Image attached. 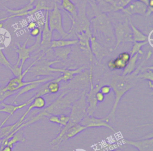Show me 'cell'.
Segmentation results:
<instances>
[{
  "instance_id": "obj_1",
  "label": "cell",
  "mask_w": 153,
  "mask_h": 151,
  "mask_svg": "<svg viewBox=\"0 0 153 151\" xmlns=\"http://www.w3.org/2000/svg\"><path fill=\"white\" fill-rule=\"evenodd\" d=\"M144 61L140 64V66L136 68L133 73L127 75H114L109 85L113 90L115 94L114 103L112 106L111 110L109 115L105 118V120L108 122L111 119H114L115 115V112L120 100L123 96L130 89H131L135 85L138 79L137 74L143 64Z\"/></svg>"
},
{
  "instance_id": "obj_2",
  "label": "cell",
  "mask_w": 153,
  "mask_h": 151,
  "mask_svg": "<svg viewBox=\"0 0 153 151\" xmlns=\"http://www.w3.org/2000/svg\"><path fill=\"white\" fill-rule=\"evenodd\" d=\"M76 92V90H66L63 92L60 96L51 104L45 107L42 111L45 116L48 117L51 115H60L63 113L66 110L69 109L72 103L77 100L81 95ZM65 114V113H63Z\"/></svg>"
},
{
  "instance_id": "obj_3",
  "label": "cell",
  "mask_w": 153,
  "mask_h": 151,
  "mask_svg": "<svg viewBox=\"0 0 153 151\" xmlns=\"http://www.w3.org/2000/svg\"><path fill=\"white\" fill-rule=\"evenodd\" d=\"M94 33L103 37L107 43L115 42V38L112 22L105 13H100L90 20Z\"/></svg>"
},
{
  "instance_id": "obj_4",
  "label": "cell",
  "mask_w": 153,
  "mask_h": 151,
  "mask_svg": "<svg viewBox=\"0 0 153 151\" xmlns=\"http://www.w3.org/2000/svg\"><path fill=\"white\" fill-rule=\"evenodd\" d=\"M45 54L42 53V54L39 56L32 63V66L30 67L28 72L31 73L33 76L39 77V76H54V73H62L65 67L63 68H55L51 67V65L61 62L59 60H48L46 59H43V56Z\"/></svg>"
},
{
  "instance_id": "obj_5",
  "label": "cell",
  "mask_w": 153,
  "mask_h": 151,
  "mask_svg": "<svg viewBox=\"0 0 153 151\" xmlns=\"http://www.w3.org/2000/svg\"><path fill=\"white\" fill-rule=\"evenodd\" d=\"M69 17L71 20L72 24L69 30L67 32L66 38H71L72 36L81 32H91L90 22L86 15L85 3H82L79 8L77 9V14L75 17Z\"/></svg>"
},
{
  "instance_id": "obj_6",
  "label": "cell",
  "mask_w": 153,
  "mask_h": 151,
  "mask_svg": "<svg viewBox=\"0 0 153 151\" xmlns=\"http://www.w3.org/2000/svg\"><path fill=\"white\" fill-rule=\"evenodd\" d=\"M85 93L86 90H83L81 92L80 97L72 103L70 107L71 113L69 115V121L65 126L63 127L66 130H68L73 125L79 123L86 115L87 103Z\"/></svg>"
},
{
  "instance_id": "obj_7",
  "label": "cell",
  "mask_w": 153,
  "mask_h": 151,
  "mask_svg": "<svg viewBox=\"0 0 153 151\" xmlns=\"http://www.w3.org/2000/svg\"><path fill=\"white\" fill-rule=\"evenodd\" d=\"M129 19L126 17L124 21H120L113 24L115 38V45L113 50H117L121 43L133 42L132 31L129 24Z\"/></svg>"
},
{
  "instance_id": "obj_8",
  "label": "cell",
  "mask_w": 153,
  "mask_h": 151,
  "mask_svg": "<svg viewBox=\"0 0 153 151\" xmlns=\"http://www.w3.org/2000/svg\"><path fill=\"white\" fill-rule=\"evenodd\" d=\"M93 69L91 65L90 70H82L81 72L75 75L74 77L69 81V82L65 86L61 87L62 90H79L86 88L93 83Z\"/></svg>"
},
{
  "instance_id": "obj_9",
  "label": "cell",
  "mask_w": 153,
  "mask_h": 151,
  "mask_svg": "<svg viewBox=\"0 0 153 151\" xmlns=\"http://www.w3.org/2000/svg\"><path fill=\"white\" fill-rule=\"evenodd\" d=\"M53 1V7L52 9L48 11V27L53 32L56 30L62 39L66 38L68 33L66 32L63 27L62 14L57 5V0Z\"/></svg>"
},
{
  "instance_id": "obj_10",
  "label": "cell",
  "mask_w": 153,
  "mask_h": 151,
  "mask_svg": "<svg viewBox=\"0 0 153 151\" xmlns=\"http://www.w3.org/2000/svg\"><path fill=\"white\" fill-rule=\"evenodd\" d=\"M48 11H45V23L41 33V43L40 47L36 53L42 51L43 53L47 54L51 50L50 49L51 42L53 38V32L50 30L48 27Z\"/></svg>"
},
{
  "instance_id": "obj_11",
  "label": "cell",
  "mask_w": 153,
  "mask_h": 151,
  "mask_svg": "<svg viewBox=\"0 0 153 151\" xmlns=\"http://www.w3.org/2000/svg\"><path fill=\"white\" fill-rule=\"evenodd\" d=\"M32 66V63L28 67L26 70H25L22 74L17 77H13L11 79H10L7 84L5 85V88L9 91L11 92H15L17 93L20 88L23 87L24 86L36 82L38 79L33 80V81H24L23 78L26 75V73H28V71L30 69V67Z\"/></svg>"
},
{
  "instance_id": "obj_12",
  "label": "cell",
  "mask_w": 153,
  "mask_h": 151,
  "mask_svg": "<svg viewBox=\"0 0 153 151\" xmlns=\"http://www.w3.org/2000/svg\"><path fill=\"white\" fill-rule=\"evenodd\" d=\"M100 85L97 84L94 86L93 84H90V90L87 93H85V100L88 106L86 109V115L93 116V113L97 109V101L96 99V93L99 91Z\"/></svg>"
},
{
  "instance_id": "obj_13",
  "label": "cell",
  "mask_w": 153,
  "mask_h": 151,
  "mask_svg": "<svg viewBox=\"0 0 153 151\" xmlns=\"http://www.w3.org/2000/svg\"><path fill=\"white\" fill-rule=\"evenodd\" d=\"M81 124L85 126L87 128H100L105 127L110 129L114 132H116L115 129L108 124V122L104 118H97L93 116H89L85 115L83 119L79 122Z\"/></svg>"
},
{
  "instance_id": "obj_14",
  "label": "cell",
  "mask_w": 153,
  "mask_h": 151,
  "mask_svg": "<svg viewBox=\"0 0 153 151\" xmlns=\"http://www.w3.org/2000/svg\"><path fill=\"white\" fill-rule=\"evenodd\" d=\"M92 35V32H81L75 35L77 38L76 39H78L77 44L79 45V48L88 57L91 63L93 60V55L90 48V39Z\"/></svg>"
},
{
  "instance_id": "obj_15",
  "label": "cell",
  "mask_w": 153,
  "mask_h": 151,
  "mask_svg": "<svg viewBox=\"0 0 153 151\" xmlns=\"http://www.w3.org/2000/svg\"><path fill=\"white\" fill-rule=\"evenodd\" d=\"M122 142L136 147L138 151H153V137L139 140L123 139Z\"/></svg>"
},
{
  "instance_id": "obj_16",
  "label": "cell",
  "mask_w": 153,
  "mask_h": 151,
  "mask_svg": "<svg viewBox=\"0 0 153 151\" xmlns=\"http://www.w3.org/2000/svg\"><path fill=\"white\" fill-rule=\"evenodd\" d=\"M146 8L147 5L143 2L136 0H132L122 10V11L128 15H145Z\"/></svg>"
},
{
  "instance_id": "obj_17",
  "label": "cell",
  "mask_w": 153,
  "mask_h": 151,
  "mask_svg": "<svg viewBox=\"0 0 153 151\" xmlns=\"http://www.w3.org/2000/svg\"><path fill=\"white\" fill-rule=\"evenodd\" d=\"M29 41V37L27 38L26 40L24 42L23 45H20L19 43L16 44V46L15 47V50L16 53H17L18 55V58L17 60V63H16V65L17 66H24L26 61L31 58L30 57V51L29 48L26 46L27 43Z\"/></svg>"
},
{
  "instance_id": "obj_18",
  "label": "cell",
  "mask_w": 153,
  "mask_h": 151,
  "mask_svg": "<svg viewBox=\"0 0 153 151\" xmlns=\"http://www.w3.org/2000/svg\"><path fill=\"white\" fill-rule=\"evenodd\" d=\"M90 48L92 55L95 56L98 62L101 63L104 57L107 54V51L97 41L96 36L92 35L90 39Z\"/></svg>"
},
{
  "instance_id": "obj_19",
  "label": "cell",
  "mask_w": 153,
  "mask_h": 151,
  "mask_svg": "<svg viewBox=\"0 0 153 151\" xmlns=\"http://www.w3.org/2000/svg\"><path fill=\"white\" fill-rule=\"evenodd\" d=\"M54 78V76H46L45 78H43L42 79H38L36 82L26 85L25 86H24L23 87H22V88H20L16 94H15V97L14 98V100L13 101V103L16 104V100L17 98L20 97L22 95H23L28 92H30L33 90L36 89L37 88H38L40 86V84H42L43 83L47 82L48 81H50L52 79H53Z\"/></svg>"
},
{
  "instance_id": "obj_20",
  "label": "cell",
  "mask_w": 153,
  "mask_h": 151,
  "mask_svg": "<svg viewBox=\"0 0 153 151\" xmlns=\"http://www.w3.org/2000/svg\"><path fill=\"white\" fill-rule=\"evenodd\" d=\"M33 97H32L30 98H29L26 101L22 103V104H7L5 103L4 101L1 102L0 103V105L2 106V108H0V112H3L7 113L10 117H11L12 115H14V113L17 112L19 110H20L27 105H29L31 101L33 100Z\"/></svg>"
},
{
  "instance_id": "obj_21",
  "label": "cell",
  "mask_w": 153,
  "mask_h": 151,
  "mask_svg": "<svg viewBox=\"0 0 153 151\" xmlns=\"http://www.w3.org/2000/svg\"><path fill=\"white\" fill-rule=\"evenodd\" d=\"M34 0H29L28 4L25 5L23 7H22L19 9H10L7 7H5L7 12L9 13L11 15L7 16L2 19V21L3 22L4 21L9 19H12V18H15V17H23L26 16V13L34 7Z\"/></svg>"
},
{
  "instance_id": "obj_22",
  "label": "cell",
  "mask_w": 153,
  "mask_h": 151,
  "mask_svg": "<svg viewBox=\"0 0 153 151\" xmlns=\"http://www.w3.org/2000/svg\"><path fill=\"white\" fill-rule=\"evenodd\" d=\"M32 97H33V99L31 101V103L29 104L27 109L18 120L21 124L23 123V121L25 119V118L29 115V113L33 109H42L44 108L46 106V101L42 96H38V97L32 96Z\"/></svg>"
},
{
  "instance_id": "obj_23",
  "label": "cell",
  "mask_w": 153,
  "mask_h": 151,
  "mask_svg": "<svg viewBox=\"0 0 153 151\" xmlns=\"http://www.w3.org/2000/svg\"><path fill=\"white\" fill-rule=\"evenodd\" d=\"M84 69H85L84 66H82L75 69H66L65 67L63 72L62 73V75L57 77L56 78H55V79L59 82H60L62 81L63 82L69 81L74 77L75 75L81 72Z\"/></svg>"
},
{
  "instance_id": "obj_24",
  "label": "cell",
  "mask_w": 153,
  "mask_h": 151,
  "mask_svg": "<svg viewBox=\"0 0 153 151\" xmlns=\"http://www.w3.org/2000/svg\"><path fill=\"white\" fill-rule=\"evenodd\" d=\"M87 128L85 126L81 124L80 123H77L73 125L68 129L66 133L63 135L62 138V142L66 141L69 138H73L74 137H75L81 132L83 131L84 130H86Z\"/></svg>"
},
{
  "instance_id": "obj_25",
  "label": "cell",
  "mask_w": 153,
  "mask_h": 151,
  "mask_svg": "<svg viewBox=\"0 0 153 151\" xmlns=\"http://www.w3.org/2000/svg\"><path fill=\"white\" fill-rule=\"evenodd\" d=\"M60 7L68 17H75L77 14V8L71 0H61Z\"/></svg>"
},
{
  "instance_id": "obj_26",
  "label": "cell",
  "mask_w": 153,
  "mask_h": 151,
  "mask_svg": "<svg viewBox=\"0 0 153 151\" xmlns=\"http://www.w3.org/2000/svg\"><path fill=\"white\" fill-rule=\"evenodd\" d=\"M78 42V39H60L57 40H52L51 42L50 50L55 48L60 47H66L74 45Z\"/></svg>"
},
{
  "instance_id": "obj_27",
  "label": "cell",
  "mask_w": 153,
  "mask_h": 151,
  "mask_svg": "<svg viewBox=\"0 0 153 151\" xmlns=\"http://www.w3.org/2000/svg\"><path fill=\"white\" fill-rule=\"evenodd\" d=\"M52 50H53L54 55L57 57V60H59L61 61H65L72 52V49L70 47L55 48Z\"/></svg>"
},
{
  "instance_id": "obj_28",
  "label": "cell",
  "mask_w": 153,
  "mask_h": 151,
  "mask_svg": "<svg viewBox=\"0 0 153 151\" xmlns=\"http://www.w3.org/2000/svg\"><path fill=\"white\" fill-rule=\"evenodd\" d=\"M129 24L132 31V38L133 42H144L148 41V36L143 34L139 29H137L131 23L130 19H129Z\"/></svg>"
},
{
  "instance_id": "obj_29",
  "label": "cell",
  "mask_w": 153,
  "mask_h": 151,
  "mask_svg": "<svg viewBox=\"0 0 153 151\" xmlns=\"http://www.w3.org/2000/svg\"><path fill=\"white\" fill-rule=\"evenodd\" d=\"M127 64L118 56L115 58H112L109 60L107 63L108 67L111 70L124 69Z\"/></svg>"
},
{
  "instance_id": "obj_30",
  "label": "cell",
  "mask_w": 153,
  "mask_h": 151,
  "mask_svg": "<svg viewBox=\"0 0 153 151\" xmlns=\"http://www.w3.org/2000/svg\"><path fill=\"white\" fill-rule=\"evenodd\" d=\"M26 141V138L24 135L23 130L22 129H20L18 130L17 132H16L7 141V145L11 146L12 147H14V146L19 142L23 143Z\"/></svg>"
},
{
  "instance_id": "obj_31",
  "label": "cell",
  "mask_w": 153,
  "mask_h": 151,
  "mask_svg": "<svg viewBox=\"0 0 153 151\" xmlns=\"http://www.w3.org/2000/svg\"><path fill=\"white\" fill-rule=\"evenodd\" d=\"M139 55V54L138 53H136L133 56H131L130 61L126 65V67L124 69V70H123L121 75L124 76V75H129L134 72V70L136 69V62L138 59Z\"/></svg>"
},
{
  "instance_id": "obj_32",
  "label": "cell",
  "mask_w": 153,
  "mask_h": 151,
  "mask_svg": "<svg viewBox=\"0 0 153 151\" xmlns=\"http://www.w3.org/2000/svg\"><path fill=\"white\" fill-rule=\"evenodd\" d=\"M138 79L148 80V81H153V73H152V66L145 67L140 69L139 73L137 75Z\"/></svg>"
},
{
  "instance_id": "obj_33",
  "label": "cell",
  "mask_w": 153,
  "mask_h": 151,
  "mask_svg": "<svg viewBox=\"0 0 153 151\" xmlns=\"http://www.w3.org/2000/svg\"><path fill=\"white\" fill-rule=\"evenodd\" d=\"M47 88L50 94H56L60 89V82L56 81L55 78H54L53 79L47 82Z\"/></svg>"
},
{
  "instance_id": "obj_34",
  "label": "cell",
  "mask_w": 153,
  "mask_h": 151,
  "mask_svg": "<svg viewBox=\"0 0 153 151\" xmlns=\"http://www.w3.org/2000/svg\"><path fill=\"white\" fill-rule=\"evenodd\" d=\"M133 45L131 47V50L129 53L131 56H133L136 53H138L139 54H143V53L141 50V48L143 46L146 45L148 43V41L144 42H133Z\"/></svg>"
},
{
  "instance_id": "obj_35",
  "label": "cell",
  "mask_w": 153,
  "mask_h": 151,
  "mask_svg": "<svg viewBox=\"0 0 153 151\" xmlns=\"http://www.w3.org/2000/svg\"><path fill=\"white\" fill-rule=\"evenodd\" d=\"M16 93L15 92H11L7 91L5 88V85H1L0 86V103L4 101V100L9 97L14 95Z\"/></svg>"
},
{
  "instance_id": "obj_36",
  "label": "cell",
  "mask_w": 153,
  "mask_h": 151,
  "mask_svg": "<svg viewBox=\"0 0 153 151\" xmlns=\"http://www.w3.org/2000/svg\"><path fill=\"white\" fill-rule=\"evenodd\" d=\"M0 64L4 66L5 67L10 68L11 66V63L10 62L8 59L5 56L3 50L0 49Z\"/></svg>"
},
{
  "instance_id": "obj_37",
  "label": "cell",
  "mask_w": 153,
  "mask_h": 151,
  "mask_svg": "<svg viewBox=\"0 0 153 151\" xmlns=\"http://www.w3.org/2000/svg\"><path fill=\"white\" fill-rule=\"evenodd\" d=\"M23 66H17L16 64L14 65H11V66L9 68V69L11 70V72H12L13 75L15 76V77H17L20 76L23 70Z\"/></svg>"
},
{
  "instance_id": "obj_38",
  "label": "cell",
  "mask_w": 153,
  "mask_h": 151,
  "mask_svg": "<svg viewBox=\"0 0 153 151\" xmlns=\"http://www.w3.org/2000/svg\"><path fill=\"white\" fill-rule=\"evenodd\" d=\"M90 2H97L99 4L101 5V7H103L105 8V11H114V10L112 8V7L109 5L108 4H107L106 2H105L103 0H88Z\"/></svg>"
},
{
  "instance_id": "obj_39",
  "label": "cell",
  "mask_w": 153,
  "mask_h": 151,
  "mask_svg": "<svg viewBox=\"0 0 153 151\" xmlns=\"http://www.w3.org/2000/svg\"><path fill=\"white\" fill-rule=\"evenodd\" d=\"M59 118L60 121L59 125H60V127L65 126L69 121V116L66 115V114H60L59 115Z\"/></svg>"
},
{
  "instance_id": "obj_40",
  "label": "cell",
  "mask_w": 153,
  "mask_h": 151,
  "mask_svg": "<svg viewBox=\"0 0 153 151\" xmlns=\"http://www.w3.org/2000/svg\"><path fill=\"white\" fill-rule=\"evenodd\" d=\"M120 58H121L124 62H126L127 64L130 61V59L131 58V56L129 53L128 52H123L118 54V56Z\"/></svg>"
},
{
  "instance_id": "obj_41",
  "label": "cell",
  "mask_w": 153,
  "mask_h": 151,
  "mask_svg": "<svg viewBox=\"0 0 153 151\" xmlns=\"http://www.w3.org/2000/svg\"><path fill=\"white\" fill-rule=\"evenodd\" d=\"M112 90L111 87L109 85H103L100 87L99 91L105 95L108 94Z\"/></svg>"
},
{
  "instance_id": "obj_42",
  "label": "cell",
  "mask_w": 153,
  "mask_h": 151,
  "mask_svg": "<svg viewBox=\"0 0 153 151\" xmlns=\"http://www.w3.org/2000/svg\"><path fill=\"white\" fill-rule=\"evenodd\" d=\"M48 120L50 122L56 124H60V121H59V115H51L50 116H48Z\"/></svg>"
},
{
  "instance_id": "obj_43",
  "label": "cell",
  "mask_w": 153,
  "mask_h": 151,
  "mask_svg": "<svg viewBox=\"0 0 153 151\" xmlns=\"http://www.w3.org/2000/svg\"><path fill=\"white\" fill-rule=\"evenodd\" d=\"M41 30L38 27H36L33 29L30 30V35L33 37H36L41 33Z\"/></svg>"
},
{
  "instance_id": "obj_44",
  "label": "cell",
  "mask_w": 153,
  "mask_h": 151,
  "mask_svg": "<svg viewBox=\"0 0 153 151\" xmlns=\"http://www.w3.org/2000/svg\"><path fill=\"white\" fill-rule=\"evenodd\" d=\"M95 97L97 101L99 103L103 102L105 100V95L103 94L100 91H98L97 92H96Z\"/></svg>"
},
{
  "instance_id": "obj_45",
  "label": "cell",
  "mask_w": 153,
  "mask_h": 151,
  "mask_svg": "<svg viewBox=\"0 0 153 151\" xmlns=\"http://www.w3.org/2000/svg\"><path fill=\"white\" fill-rule=\"evenodd\" d=\"M37 27V25H36V22L34 21V20H32V21H30V22L28 23V24H27V26H26V28L28 29V30H32L33 29V28Z\"/></svg>"
},
{
  "instance_id": "obj_46",
  "label": "cell",
  "mask_w": 153,
  "mask_h": 151,
  "mask_svg": "<svg viewBox=\"0 0 153 151\" xmlns=\"http://www.w3.org/2000/svg\"><path fill=\"white\" fill-rule=\"evenodd\" d=\"M13 147L9 146V145H5L4 146L0 151H13Z\"/></svg>"
},
{
  "instance_id": "obj_47",
  "label": "cell",
  "mask_w": 153,
  "mask_h": 151,
  "mask_svg": "<svg viewBox=\"0 0 153 151\" xmlns=\"http://www.w3.org/2000/svg\"><path fill=\"white\" fill-rule=\"evenodd\" d=\"M148 87H149V88L152 89V88H153V83H152V82L149 81H148Z\"/></svg>"
},
{
  "instance_id": "obj_48",
  "label": "cell",
  "mask_w": 153,
  "mask_h": 151,
  "mask_svg": "<svg viewBox=\"0 0 153 151\" xmlns=\"http://www.w3.org/2000/svg\"><path fill=\"white\" fill-rule=\"evenodd\" d=\"M136 1H139L140 2H143V4H145V5H148V0H136Z\"/></svg>"
},
{
  "instance_id": "obj_49",
  "label": "cell",
  "mask_w": 153,
  "mask_h": 151,
  "mask_svg": "<svg viewBox=\"0 0 153 151\" xmlns=\"http://www.w3.org/2000/svg\"><path fill=\"white\" fill-rule=\"evenodd\" d=\"M107 151H120V150H118V149H110L109 148V150H107Z\"/></svg>"
},
{
  "instance_id": "obj_50",
  "label": "cell",
  "mask_w": 153,
  "mask_h": 151,
  "mask_svg": "<svg viewBox=\"0 0 153 151\" xmlns=\"http://www.w3.org/2000/svg\"><path fill=\"white\" fill-rule=\"evenodd\" d=\"M2 138H0V150H1V144H2Z\"/></svg>"
}]
</instances>
